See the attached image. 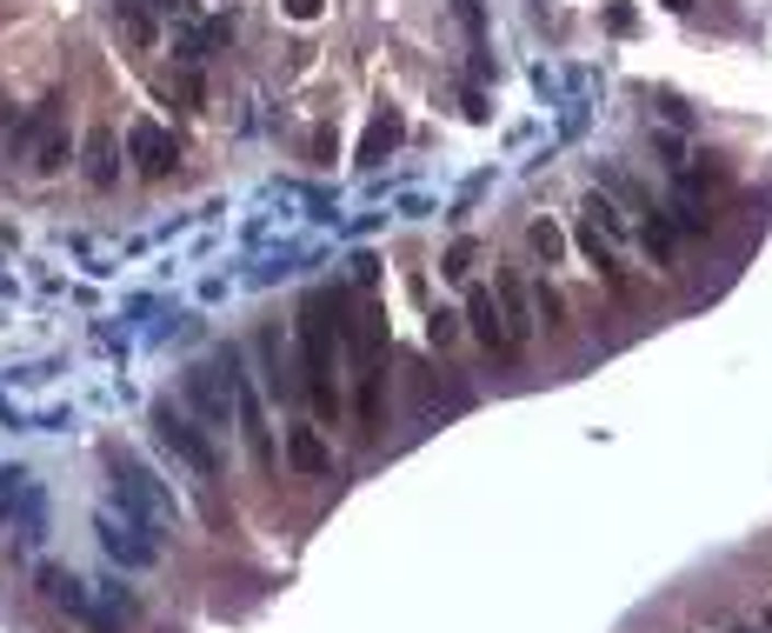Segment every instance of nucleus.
Masks as SVG:
<instances>
[{
  "mask_svg": "<svg viewBox=\"0 0 772 633\" xmlns=\"http://www.w3.org/2000/svg\"><path fill=\"white\" fill-rule=\"evenodd\" d=\"M34 587H41V600H47L54 613H67L73 626H94V587L80 580V574H67L60 561H41V567H34Z\"/></svg>",
  "mask_w": 772,
  "mask_h": 633,
  "instance_id": "7",
  "label": "nucleus"
},
{
  "mask_svg": "<svg viewBox=\"0 0 772 633\" xmlns=\"http://www.w3.org/2000/svg\"><path fill=\"white\" fill-rule=\"evenodd\" d=\"M759 633H772V600H765V607H759Z\"/></svg>",
  "mask_w": 772,
  "mask_h": 633,
  "instance_id": "27",
  "label": "nucleus"
},
{
  "mask_svg": "<svg viewBox=\"0 0 772 633\" xmlns=\"http://www.w3.org/2000/svg\"><path fill=\"white\" fill-rule=\"evenodd\" d=\"M233 427H240V440H246V460L261 467V473H274V467H280V447H274V427H267L261 393H253V387L240 380V354H233Z\"/></svg>",
  "mask_w": 772,
  "mask_h": 633,
  "instance_id": "6",
  "label": "nucleus"
},
{
  "mask_svg": "<svg viewBox=\"0 0 772 633\" xmlns=\"http://www.w3.org/2000/svg\"><path fill=\"white\" fill-rule=\"evenodd\" d=\"M573 241H579V254L592 261V274H599V280H613V294H633V280H626V267H620L613 241H607V233H599L592 220H579V227H573Z\"/></svg>",
  "mask_w": 772,
  "mask_h": 633,
  "instance_id": "11",
  "label": "nucleus"
},
{
  "mask_svg": "<svg viewBox=\"0 0 772 633\" xmlns=\"http://www.w3.org/2000/svg\"><path fill=\"white\" fill-rule=\"evenodd\" d=\"M400 134H406L400 114H373V127H367V140H360V168H380L387 153L400 147Z\"/></svg>",
  "mask_w": 772,
  "mask_h": 633,
  "instance_id": "14",
  "label": "nucleus"
},
{
  "mask_svg": "<svg viewBox=\"0 0 772 633\" xmlns=\"http://www.w3.org/2000/svg\"><path fill=\"white\" fill-rule=\"evenodd\" d=\"M473 261H480V248H473V241H453V254H447L440 274H447V280H473Z\"/></svg>",
  "mask_w": 772,
  "mask_h": 633,
  "instance_id": "21",
  "label": "nucleus"
},
{
  "mask_svg": "<svg viewBox=\"0 0 772 633\" xmlns=\"http://www.w3.org/2000/svg\"><path fill=\"white\" fill-rule=\"evenodd\" d=\"M533 313H540V327H566V300H560V287H553V280H540Z\"/></svg>",
  "mask_w": 772,
  "mask_h": 633,
  "instance_id": "19",
  "label": "nucleus"
},
{
  "mask_svg": "<svg viewBox=\"0 0 772 633\" xmlns=\"http://www.w3.org/2000/svg\"><path fill=\"white\" fill-rule=\"evenodd\" d=\"M339 294H313L300 313V387L320 421H339Z\"/></svg>",
  "mask_w": 772,
  "mask_h": 633,
  "instance_id": "1",
  "label": "nucleus"
},
{
  "mask_svg": "<svg viewBox=\"0 0 772 633\" xmlns=\"http://www.w3.org/2000/svg\"><path fill=\"white\" fill-rule=\"evenodd\" d=\"M499 313H506L512 347H527V334H533L540 321H533V307H527V294H520V280H512V274H499Z\"/></svg>",
  "mask_w": 772,
  "mask_h": 633,
  "instance_id": "13",
  "label": "nucleus"
},
{
  "mask_svg": "<svg viewBox=\"0 0 772 633\" xmlns=\"http://www.w3.org/2000/svg\"><path fill=\"white\" fill-rule=\"evenodd\" d=\"M453 321H460V313H447V307H440V313H434V347H453V334H460V327H453Z\"/></svg>",
  "mask_w": 772,
  "mask_h": 633,
  "instance_id": "23",
  "label": "nucleus"
},
{
  "mask_svg": "<svg viewBox=\"0 0 772 633\" xmlns=\"http://www.w3.org/2000/svg\"><path fill=\"white\" fill-rule=\"evenodd\" d=\"M653 147L666 153V168H685V161H679V140H672V134H653Z\"/></svg>",
  "mask_w": 772,
  "mask_h": 633,
  "instance_id": "26",
  "label": "nucleus"
},
{
  "mask_svg": "<svg viewBox=\"0 0 772 633\" xmlns=\"http://www.w3.org/2000/svg\"><path fill=\"white\" fill-rule=\"evenodd\" d=\"M733 633H759V626H733Z\"/></svg>",
  "mask_w": 772,
  "mask_h": 633,
  "instance_id": "29",
  "label": "nucleus"
},
{
  "mask_svg": "<svg viewBox=\"0 0 772 633\" xmlns=\"http://www.w3.org/2000/svg\"><path fill=\"white\" fill-rule=\"evenodd\" d=\"M88 181H94V187L114 181V127H94V134H88Z\"/></svg>",
  "mask_w": 772,
  "mask_h": 633,
  "instance_id": "15",
  "label": "nucleus"
},
{
  "mask_svg": "<svg viewBox=\"0 0 772 633\" xmlns=\"http://www.w3.org/2000/svg\"><path fill=\"white\" fill-rule=\"evenodd\" d=\"M320 8H326V0H287V14H293V21H320Z\"/></svg>",
  "mask_w": 772,
  "mask_h": 633,
  "instance_id": "25",
  "label": "nucleus"
},
{
  "mask_svg": "<svg viewBox=\"0 0 772 633\" xmlns=\"http://www.w3.org/2000/svg\"><path fill=\"white\" fill-rule=\"evenodd\" d=\"M140 620V600L114 580V587H94V626L88 633H120V626H134Z\"/></svg>",
  "mask_w": 772,
  "mask_h": 633,
  "instance_id": "12",
  "label": "nucleus"
},
{
  "mask_svg": "<svg viewBox=\"0 0 772 633\" xmlns=\"http://www.w3.org/2000/svg\"><path fill=\"white\" fill-rule=\"evenodd\" d=\"M607 27H613V34H633V27H640V14H633V8H607Z\"/></svg>",
  "mask_w": 772,
  "mask_h": 633,
  "instance_id": "24",
  "label": "nucleus"
},
{
  "mask_svg": "<svg viewBox=\"0 0 772 633\" xmlns=\"http://www.w3.org/2000/svg\"><path fill=\"white\" fill-rule=\"evenodd\" d=\"M466 327H473V341L486 347V354H520V347H512V334H506V313H499V294L493 287H473L466 294Z\"/></svg>",
  "mask_w": 772,
  "mask_h": 633,
  "instance_id": "8",
  "label": "nucleus"
},
{
  "mask_svg": "<svg viewBox=\"0 0 772 633\" xmlns=\"http://www.w3.org/2000/svg\"><path fill=\"white\" fill-rule=\"evenodd\" d=\"M120 34H127L140 54H153V47H160V27H153V14H147V8H120Z\"/></svg>",
  "mask_w": 772,
  "mask_h": 633,
  "instance_id": "17",
  "label": "nucleus"
},
{
  "mask_svg": "<svg viewBox=\"0 0 772 633\" xmlns=\"http://www.w3.org/2000/svg\"><path fill=\"white\" fill-rule=\"evenodd\" d=\"M659 8H672V14H685V8H693V0H659Z\"/></svg>",
  "mask_w": 772,
  "mask_h": 633,
  "instance_id": "28",
  "label": "nucleus"
},
{
  "mask_svg": "<svg viewBox=\"0 0 772 633\" xmlns=\"http://www.w3.org/2000/svg\"><path fill=\"white\" fill-rule=\"evenodd\" d=\"M114 507H127V514H134V520H147L153 533L181 527V500H174V487H166L140 453H114Z\"/></svg>",
  "mask_w": 772,
  "mask_h": 633,
  "instance_id": "2",
  "label": "nucleus"
},
{
  "mask_svg": "<svg viewBox=\"0 0 772 633\" xmlns=\"http://www.w3.org/2000/svg\"><path fill=\"white\" fill-rule=\"evenodd\" d=\"M94 533H101L107 561H114L120 574H147V567L160 561V533H153L147 520H134L127 507H101V514H94Z\"/></svg>",
  "mask_w": 772,
  "mask_h": 633,
  "instance_id": "4",
  "label": "nucleus"
},
{
  "mask_svg": "<svg viewBox=\"0 0 772 633\" xmlns=\"http://www.w3.org/2000/svg\"><path fill=\"white\" fill-rule=\"evenodd\" d=\"M41 174H54V168H67V134H47L41 140V161H34Z\"/></svg>",
  "mask_w": 772,
  "mask_h": 633,
  "instance_id": "22",
  "label": "nucleus"
},
{
  "mask_svg": "<svg viewBox=\"0 0 772 633\" xmlns=\"http://www.w3.org/2000/svg\"><path fill=\"white\" fill-rule=\"evenodd\" d=\"M640 241H646V254H653L659 267H672V227H666V214H646V227H640Z\"/></svg>",
  "mask_w": 772,
  "mask_h": 633,
  "instance_id": "18",
  "label": "nucleus"
},
{
  "mask_svg": "<svg viewBox=\"0 0 772 633\" xmlns=\"http://www.w3.org/2000/svg\"><path fill=\"white\" fill-rule=\"evenodd\" d=\"M287 467L307 473V481H326V473H333V447H326V434L313 421H293L287 427Z\"/></svg>",
  "mask_w": 772,
  "mask_h": 633,
  "instance_id": "10",
  "label": "nucleus"
},
{
  "mask_svg": "<svg viewBox=\"0 0 772 633\" xmlns=\"http://www.w3.org/2000/svg\"><path fill=\"white\" fill-rule=\"evenodd\" d=\"M527 241H533V254H540L546 267H560V261H566V233H560L553 220H533V227H527Z\"/></svg>",
  "mask_w": 772,
  "mask_h": 633,
  "instance_id": "16",
  "label": "nucleus"
},
{
  "mask_svg": "<svg viewBox=\"0 0 772 633\" xmlns=\"http://www.w3.org/2000/svg\"><path fill=\"white\" fill-rule=\"evenodd\" d=\"M127 153H134V168L147 174V181H160L166 168H174V134H166V127H153V120H134L127 127Z\"/></svg>",
  "mask_w": 772,
  "mask_h": 633,
  "instance_id": "9",
  "label": "nucleus"
},
{
  "mask_svg": "<svg viewBox=\"0 0 772 633\" xmlns=\"http://www.w3.org/2000/svg\"><path fill=\"white\" fill-rule=\"evenodd\" d=\"M153 434H160V447L174 453L200 487H214L220 481V453H214V440H207V427L187 414V407H153Z\"/></svg>",
  "mask_w": 772,
  "mask_h": 633,
  "instance_id": "3",
  "label": "nucleus"
},
{
  "mask_svg": "<svg viewBox=\"0 0 772 633\" xmlns=\"http://www.w3.org/2000/svg\"><path fill=\"white\" fill-rule=\"evenodd\" d=\"M0 520L14 527L21 546H41L47 540V494L27 467H0Z\"/></svg>",
  "mask_w": 772,
  "mask_h": 633,
  "instance_id": "5",
  "label": "nucleus"
},
{
  "mask_svg": "<svg viewBox=\"0 0 772 633\" xmlns=\"http://www.w3.org/2000/svg\"><path fill=\"white\" fill-rule=\"evenodd\" d=\"M586 220H592V227H599V233H626V214H620V207H613V200H599V194H592V200H586Z\"/></svg>",
  "mask_w": 772,
  "mask_h": 633,
  "instance_id": "20",
  "label": "nucleus"
}]
</instances>
